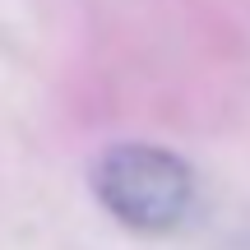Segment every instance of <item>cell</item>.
Returning <instances> with one entry per match:
<instances>
[{
  "mask_svg": "<svg viewBox=\"0 0 250 250\" xmlns=\"http://www.w3.org/2000/svg\"><path fill=\"white\" fill-rule=\"evenodd\" d=\"M93 190L121 227L167 236L195 213V171L186 158L153 144H116L93 167Z\"/></svg>",
  "mask_w": 250,
  "mask_h": 250,
  "instance_id": "obj_1",
  "label": "cell"
}]
</instances>
